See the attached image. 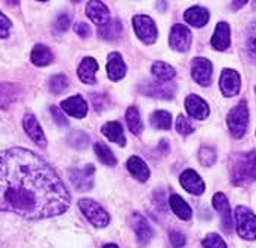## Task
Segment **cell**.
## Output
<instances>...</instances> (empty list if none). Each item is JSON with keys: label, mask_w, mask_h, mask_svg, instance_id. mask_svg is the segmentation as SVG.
I'll use <instances>...</instances> for the list:
<instances>
[{"label": "cell", "mask_w": 256, "mask_h": 248, "mask_svg": "<svg viewBox=\"0 0 256 248\" xmlns=\"http://www.w3.org/2000/svg\"><path fill=\"white\" fill-rule=\"evenodd\" d=\"M72 197L58 173L26 148L0 151V212L40 220L68 210Z\"/></svg>", "instance_id": "cell-1"}, {"label": "cell", "mask_w": 256, "mask_h": 248, "mask_svg": "<svg viewBox=\"0 0 256 248\" xmlns=\"http://www.w3.org/2000/svg\"><path fill=\"white\" fill-rule=\"evenodd\" d=\"M256 180V151L236 154L231 160V182L246 186Z\"/></svg>", "instance_id": "cell-2"}, {"label": "cell", "mask_w": 256, "mask_h": 248, "mask_svg": "<svg viewBox=\"0 0 256 248\" xmlns=\"http://www.w3.org/2000/svg\"><path fill=\"white\" fill-rule=\"evenodd\" d=\"M226 124L232 138L240 139L244 136L248 130V124H249V106L246 104V101L238 102L228 112Z\"/></svg>", "instance_id": "cell-3"}, {"label": "cell", "mask_w": 256, "mask_h": 248, "mask_svg": "<svg viewBox=\"0 0 256 248\" xmlns=\"http://www.w3.org/2000/svg\"><path fill=\"white\" fill-rule=\"evenodd\" d=\"M236 228H237V234L243 238V240H249L254 241L256 240V216L250 212L248 207H237L236 213Z\"/></svg>", "instance_id": "cell-4"}, {"label": "cell", "mask_w": 256, "mask_h": 248, "mask_svg": "<svg viewBox=\"0 0 256 248\" xmlns=\"http://www.w3.org/2000/svg\"><path fill=\"white\" fill-rule=\"evenodd\" d=\"M78 209L84 214V217L95 228H106L110 223V216L98 203L89 198H83L78 201Z\"/></svg>", "instance_id": "cell-5"}, {"label": "cell", "mask_w": 256, "mask_h": 248, "mask_svg": "<svg viewBox=\"0 0 256 248\" xmlns=\"http://www.w3.org/2000/svg\"><path fill=\"white\" fill-rule=\"evenodd\" d=\"M94 175H95V167L92 164H88L84 167H73L68 170L70 182L77 191L86 192L94 188Z\"/></svg>", "instance_id": "cell-6"}, {"label": "cell", "mask_w": 256, "mask_h": 248, "mask_svg": "<svg viewBox=\"0 0 256 248\" xmlns=\"http://www.w3.org/2000/svg\"><path fill=\"white\" fill-rule=\"evenodd\" d=\"M134 28H135L136 35L146 44H152L157 40V27H156L154 21L146 15L134 16Z\"/></svg>", "instance_id": "cell-7"}, {"label": "cell", "mask_w": 256, "mask_h": 248, "mask_svg": "<svg viewBox=\"0 0 256 248\" xmlns=\"http://www.w3.org/2000/svg\"><path fill=\"white\" fill-rule=\"evenodd\" d=\"M214 65L206 58H194L191 62V75L194 81H197L200 86H209L212 80Z\"/></svg>", "instance_id": "cell-8"}, {"label": "cell", "mask_w": 256, "mask_h": 248, "mask_svg": "<svg viewBox=\"0 0 256 248\" xmlns=\"http://www.w3.org/2000/svg\"><path fill=\"white\" fill-rule=\"evenodd\" d=\"M240 86H242V78L237 71L231 70V68H225L222 71L220 78V87L224 96H226V98L236 96L240 92Z\"/></svg>", "instance_id": "cell-9"}, {"label": "cell", "mask_w": 256, "mask_h": 248, "mask_svg": "<svg viewBox=\"0 0 256 248\" xmlns=\"http://www.w3.org/2000/svg\"><path fill=\"white\" fill-rule=\"evenodd\" d=\"M191 31L188 27H185L184 24H175L170 30V37H169V43L170 47L178 50V52H186L191 46Z\"/></svg>", "instance_id": "cell-10"}, {"label": "cell", "mask_w": 256, "mask_h": 248, "mask_svg": "<svg viewBox=\"0 0 256 248\" xmlns=\"http://www.w3.org/2000/svg\"><path fill=\"white\" fill-rule=\"evenodd\" d=\"M212 204H214V209L220 213L224 231L226 234H231V231H232V214H231V209H230L226 197L224 194H220V192L215 194L214 200H212Z\"/></svg>", "instance_id": "cell-11"}, {"label": "cell", "mask_w": 256, "mask_h": 248, "mask_svg": "<svg viewBox=\"0 0 256 248\" xmlns=\"http://www.w3.org/2000/svg\"><path fill=\"white\" fill-rule=\"evenodd\" d=\"M22 126H24V130L27 133V136L32 139V141L36 143L37 146L40 148H44L46 146V138H44V133L38 124V121L36 120V117L33 114H26L24 118H22Z\"/></svg>", "instance_id": "cell-12"}, {"label": "cell", "mask_w": 256, "mask_h": 248, "mask_svg": "<svg viewBox=\"0 0 256 248\" xmlns=\"http://www.w3.org/2000/svg\"><path fill=\"white\" fill-rule=\"evenodd\" d=\"M132 228L135 231V235H136V241L140 246H146L152 237V229L150 226V223L146 222V219L140 214V213H135L132 216Z\"/></svg>", "instance_id": "cell-13"}, {"label": "cell", "mask_w": 256, "mask_h": 248, "mask_svg": "<svg viewBox=\"0 0 256 248\" xmlns=\"http://www.w3.org/2000/svg\"><path fill=\"white\" fill-rule=\"evenodd\" d=\"M185 108H186V112L190 114V117H192L196 120H204L209 117V112H210L206 101H203L197 95H188L186 96Z\"/></svg>", "instance_id": "cell-14"}, {"label": "cell", "mask_w": 256, "mask_h": 248, "mask_svg": "<svg viewBox=\"0 0 256 248\" xmlns=\"http://www.w3.org/2000/svg\"><path fill=\"white\" fill-rule=\"evenodd\" d=\"M180 182H181L184 189L186 192L192 194V195H202L204 192V182H203V179L197 175V172H194L191 169L184 172L181 177H180Z\"/></svg>", "instance_id": "cell-15"}, {"label": "cell", "mask_w": 256, "mask_h": 248, "mask_svg": "<svg viewBox=\"0 0 256 248\" xmlns=\"http://www.w3.org/2000/svg\"><path fill=\"white\" fill-rule=\"evenodd\" d=\"M86 15L89 16V19L96 24L98 27L104 25L108 19H110V12L108 7L96 0H92L86 4Z\"/></svg>", "instance_id": "cell-16"}, {"label": "cell", "mask_w": 256, "mask_h": 248, "mask_svg": "<svg viewBox=\"0 0 256 248\" xmlns=\"http://www.w3.org/2000/svg\"><path fill=\"white\" fill-rule=\"evenodd\" d=\"M61 109L74 118H84L88 114V104L80 95H76V96H72V98L62 101Z\"/></svg>", "instance_id": "cell-17"}, {"label": "cell", "mask_w": 256, "mask_h": 248, "mask_svg": "<svg viewBox=\"0 0 256 248\" xmlns=\"http://www.w3.org/2000/svg\"><path fill=\"white\" fill-rule=\"evenodd\" d=\"M107 74L112 81H118L126 75V64L122 58L120 53L112 52L108 55V62H107Z\"/></svg>", "instance_id": "cell-18"}, {"label": "cell", "mask_w": 256, "mask_h": 248, "mask_svg": "<svg viewBox=\"0 0 256 248\" xmlns=\"http://www.w3.org/2000/svg\"><path fill=\"white\" fill-rule=\"evenodd\" d=\"M209 10L202 7V6H192L190 7L185 13H184V18L185 21L192 25V27H197V28H202L208 24L209 21Z\"/></svg>", "instance_id": "cell-19"}, {"label": "cell", "mask_w": 256, "mask_h": 248, "mask_svg": "<svg viewBox=\"0 0 256 248\" xmlns=\"http://www.w3.org/2000/svg\"><path fill=\"white\" fill-rule=\"evenodd\" d=\"M231 43V33H230V25L226 22H218L215 33L212 35V46L216 50H225L230 47Z\"/></svg>", "instance_id": "cell-20"}, {"label": "cell", "mask_w": 256, "mask_h": 248, "mask_svg": "<svg viewBox=\"0 0 256 248\" xmlns=\"http://www.w3.org/2000/svg\"><path fill=\"white\" fill-rule=\"evenodd\" d=\"M142 93L154 98H162V99H172L175 87H172L169 83H154V84H146L141 89Z\"/></svg>", "instance_id": "cell-21"}, {"label": "cell", "mask_w": 256, "mask_h": 248, "mask_svg": "<svg viewBox=\"0 0 256 248\" xmlns=\"http://www.w3.org/2000/svg\"><path fill=\"white\" fill-rule=\"evenodd\" d=\"M98 71V64L94 58H84L78 65V78L86 84H94L96 81L95 75Z\"/></svg>", "instance_id": "cell-22"}, {"label": "cell", "mask_w": 256, "mask_h": 248, "mask_svg": "<svg viewBox=\"0 0 256 248\" xmlns=\"http://www.w3.org/2000/svg\"><path fill=\"white\" fill-rule=\"evenodd\" d=\"M126 167H128L129 173L135 177V179H138L140 182H146V180H148V177H150V169L146 167V164L140 158V157H135V155L130 157V158L128 160Z\"/></svg>", "instance_id": "cell-23"}, {"label": "cell", "mask_w": 256, "mask_h": 248, "mask_svg": "<svg viewBox=\"0 0 256 248\" xmlns=\"http://www.w3.org/2000/svg\"><path fill=\"white\" fill-rule=\"evenodd\" d=\"M32 62L37 67H46L54 61V55L50 49L44 44H36L32 50Z\"/></svg>", "instance_id": "cell-24"}, {"label": "cell", "mask_w": 256, "mask_h": 248, "mask_svg": "<svg viewBox=\"0 0 256 248\" xmlns=\"http://www.w3.org/2000/svg\"><path fill=\"white\" fill-rule=\"evenodd\" d=\"M102 133L111 142H116L120 146H124L126 145V138H124V133H123V127L117 121H110V123L104 124L102 126Z\"/></svg>", "instance_id": "cell-25"}, {"label": "cell", "mask_w": 256, "mask_h": 248, "mask_svg": "<svg viewBox=\"0 0 256 248\" xmlns=\"http://www.w3.org/2000/svg\"><path fill=\"white\" fill-rule=\"evenodd\" d=\"M151 72H152V75H154L160 83L170 81V80H174L175 75H176V71H175L174 67H170L169 64L162 62V61H157V62L152 64Z\"/></svg>", "instance_id": "cell-26"}, {"label": "cell", "mask_w": 256, "mask_h": 248, "mask_svg": "<svg viewBox=\"0 0 256 248\" xmlns=\"http://www.w3.org/2000/svg\"><path fill=\"white\" fill-rule=\"evenodd\" d=\"M123 25L118 19H108L104 25L98 28V35L104 40H114L122 34Z\"/></svg>", "instance_id": "cell-27"}, {"label": "cell", "mask_w": 256, "mask_h": 248, "mask_svg": "<svg viewBox=\"0 0 256 248\" xmlns=\"http://www.w3.org/2000/svg\"><path fill=\"white\" fill-rule=\"evenodd\" d=\"M126 123H128V127L129 130L134 133V135H141L142 133V120H141V114H140V109L136 106H129L128 111H126Z\"/></svg>", "instance_id": "cell-28"}, {"label": "cell", "mask_w": 256, "mask_h": 248, "mask_svg": "<svg viewBox=\"0 0 256 248\" xmlns=\"http://www.w3.org/2000/svg\"><path fill=\"white\" fill-rule=\"evenodd\" d=\"M169 204H170V209L174 210V213L182 219V220H190L191 216H192V212H191V207L184 201L182 198L176 194H174L170 198H169Z\"/></svg>", "instance_id": "cell-29"}, {"label": "cell", "mask_w": 256, "mask_h": 248, "mask_svg": "<svg viewBox=\"0 0 256 248\" xmlns=\"http://www.w3.org/2000/svg\"><path fill=\"white\" fill-rule=\"evenodd\" d=\"M150 123L154 129L158 130H169L172 127V115L168 111H156L151 118Z\"/></svg>", "instance_id": "cell-30"}, {"label": "cell", "mask_w": 256, "mask_h": 248, "mask_svg": "<svg viewBox=\"0 0 256 248\" xmlns=\"http://www.w3.org/2000/svg\"><path fill=\"white\" fill-rule=\"evenodd\" d=\"M95 154H96L98 160H100L102 164L108 166V167H114V166L117 164V160H116L112 151H111L106 143H102V142L95 143Z\"/></svg>", "instance_id": "cell-31"}, {"label": "cell", "mask_w": 256, "mask_h": 248, "mask_svg": "<svg viewBox=\"0 0 256 248\" xmlns=\"http://www.w3.org/2000/svg\"><path fill=\"white\" fill-rule=\"evenodd\" d=\"M246 50L249 58L256 64V21L250 24L246 35Z\"/></svg>", "instance_id": "cell-32"}, {"label": "cell", "mask_w": 256, "mask_h": 248, "mask_svg": "<svg viewBox=\"0 0 256 248\" xmlns=\"http://www.w3.org/2000/svg\"><path fill=\"white\" fill-rule=\"evenodd\" d=\"M67 87H68V78H67L66 75L56 74V75L50 77V80H49V89H50L52 93L60 95V93H62Z\"/></svg>", "instance_id": "cell-33"}, {"label": "cell", "mask_w": 256, "mask_h": 248, "mask_svg": "<svg viewBox=\"0 0 256 248\" xmlns=\"http://www.w3.org/2000/svg\"><path fill=\"white\" fill-rule=\"evenodd\" d=\"M68 141H70V145L74 146V148L83 149V148H86V146L89 145L90 139H89V136H88L84 132H82V130H76V132H73V133L70 135Z\"/></svg>", "instance_id": "cell-34"}, {"label": "cell", "mask_w": 256, "mask_h": 248, "mask_svg": "<svg viewBox=\"0 0 256 248\" xmlns=\"http://www.w3.org/2000/svg\"><path fill=\"white\" fill-rule=\"evenodd\" d=\"M198 158H200V163L206 167H210L214 166V163L216 161V154L212 148L209 146H203L200 149V154H198Z\"/></svg>", "instance_id": "cell-35"}, {"label": "cell", "mask_w": 256, "mask_h": 248, "mask_svg": "<svg viewBox=\"0 0 256 248\" xmlns=\"http://www.w3.org/2000/svg\"><path fill=\"white\" fill-rule=\"evenodd\" d=\"M15 99V92L12 86L8 84H0V106H8Z\"/></svg>", "instance_id": "cell-36"}, {"label": "cell", "mask_w": 256, "mask_h": 248, "mask_svg": "<svg viewBox=\"0 0 256 248\" xmlns=\"http://www.w3.org/2000/svg\"><path fill=\"white\" fill-rule=\"evenodd\" d=\"M204 248H226L225 241L220 238L218 234H209L203 241H202Z\"/></svg>", "instance_id": "cell-37"}, {"label": "cell", "mask_w": 256, "mask_h": 248, "mask_svg": "<svg viewBox=\"0 0 256 248\" xmlns=\"http://www.w3.org/2000/svg\"><path fill=\"white\" fill-rule=\"evenodd\" d=\"M176 130H178V133H181L184 136H188V135H191L194 132V127H192V124L190 123L188 118H185L184 115H180L176 118Z\"/></svg>", "instance_id": "cell-38"}, {"label": "cell", "mask_w": 256, "mask_h": 248, "mask_svg": "<svg viewBox=\"0 0 256 248\" xmlns=\"http://www.w3.org/2000/svg\"><path fill=\"white\" fill-rule=\"evenodd\" d=\"M12 28V22L10 19L0 12V38H6L9 35V31Z\"/></svg>", "instance_id": "cell-39"}, {"label": "cell", "mask_w": 256, "mask_h": 248, "mask_svg": "<svg viewBox=\"0 0 256 248\" xmlns=\"http://www.w3.org/2000/svg\"><path fill=\"white\" fill-rule=\"evenodd\" d=\"M170 243H172V246L175 248H182L185 246V243H186V238H185V235H184L182 232L172 231L170 232Z\"/></svg>", "instance_id": "cell-40"}, {"label": "cell", "mask_w": 256, "mask_h": 248, "mask_svg": "<svg viewBox=\"0 0 256 248\" xmlns=\"http://www.w3.org/2000/svg\"><path fill=\"white\" fill-rule=\"evenodd\" d=\"M50 112H52L54 120H55V123H56L58 126H67V124H68V121H67V118H66V115H64V112H62L61 108H58V106H50Z\"/></svg>", "instance_id": "cell-41"}, {"label": "cell", "mask_w": 256, "mask_h": 248, "mask_svg": "<svg viewBox=\"0 0 256 248\" xmlns=\"http://www.w3.org/2000/svg\"><path fill=\"white\" fill-rule=\"evenodd\" d=\"M74 31L80 35L82 38H86L90 35V27L86 22H76L74 24Z\"/></svg>", "instance_id": "cell-42"}, {"label": "cell", "mask_w": 256, "mask_h": 248, "mask_svg": "<svg viewBox=\"0 0 256 248\" xmlns=\"http://www.w3.org/2000/svg\"><path fill=\"white\" fill-rule=\"evenodd\" d=\"M55 27H56V30H60V31H66V30L70 27V16L66 15V13L60 15L58 19H56V22H55Z\"/></svg>", "instance_id": "cell-43"}, {"label": "cell", "mask_w": 256, "mask_h": 248, "mask_svg": "<svg viewBox=\"0 0 256 248\" xmlns=\"http://www.w3.org/2000/svg\"><path fill=\"white\" fill-rule=\"evenodd\" d=\"M246 4V1H234L232 4H231V7L232 9H238V7H242V6H244Z\"/></svg>", "instance_id": "cell-44"}, {"label": "cell", "mask_w": 256, "mask_h": 248, "mask_svg": "<svg viewBox=\"0 0 256 248\" xmlns=\"http://www.w3.org/2000/svg\"><path fill=\"white\" fill-rule=\"evenodd\" d=\"M102 248H118L116 244H107V246H104Z\"/></svg>", "instance_id": "cell-45"}]
</instances>
